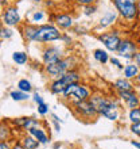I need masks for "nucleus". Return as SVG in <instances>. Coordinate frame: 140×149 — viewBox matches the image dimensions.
<instances>
[{"mask_svg":"<svg viewBox=\"0 0 140 149\" xmlns=\"http://www.w3.org/2000/svg\"><path fill=\"white\" fill-rule=\"evenodd\" d=\"M135 84H136V86H140V73L135 77Z\"/></svg>","mask_w":140,"mask_h":149,"instance_id":"79ce46f5","label":"nucleus"},{"mask_svg":"<svg viewBox=\"0 0 140 149\" xmlns=\"http://www.w3.org/2000/svg\"><path fill=\"white\" fill-rule=\"evenodd\" d=\"M12 37V31L10 29L1 26V39H10Z\"/></svg>","mask_w":140,"mask_h":149,"instance_id":"473e14b6","label":"nucleus"},{"mask_svg":"<svg viewBox=\"0 0 140 149\" xmlns=\"http://www.w3.org/2000/svg\"><path fill=\"white\" fill-rule=\"evenodd\" d=\"M0 149H12V145H11V142H10V140H7V141H0Z\"/></svg>","mask_w":140,"mask_h":149,"instance_id":"c9c22d12","label":"nucleus"},{"mask_svg":"<svg viewBox=\"0 0 140 149\" xmlns=\"http://www.w3.org/2000/svg\"><path fill=\"white\" fill-rule=\"evenodd\" d=\"M119 16L127 23H133L139 20L140 7L139 0H110Z\"/></svg>","mask_w":140,"mask_h":149,"instance_id":"f03ea898","label":"nucleus"},{"mask_svg":"<svg viewBox=\"0 0 140 149\" xmlns=\"http://www.w3.org/2000/svg\"><path fill=\"white\" fill-rule=\"evenodd\" d=\"M31 98H32V100H34V103L36 104V106H38V104H40V103H45V99H43L42 96L38 94V92H35Z\"/></svg>","mask_w":140,"mask_h":149,"instance_id":"f704fd0d","label":"nucleus"},{"mask_svg":"<svg viewBox=\"0 0 140 149\" xmlns=\"http://www.w3.org/2000/svg\"><path fill=\"white\" fill-rule=\"evenodd\" d=\"M12 149H26V148L22 145V142L20 141H16L15 144H12Z\"/></svg>","mask_w":140,"mask_h":149,"instance_id":"4c0bfd02","label":"nucleus"},{"mask_svg":"<svg viewBox=\"0 0 140 149\" xmlns=\"http://www.w3.org/2000/svg\"><path fill=\"white\" fill-rule=\"evenodd\" d=\"M75 65V58L73 56H67V57H62V58L50 65H45V72L50 79H58L62 77L63 74L69 72L70 69H73Z\"/></svg>","mask_w":140,"mask_h":149,"instance_id":"39448f33","label":"nucleus"},{"mask_svg":"<svg viewBox=\"0 0 140 149\" xmlns=\"http://www.w3.org/2000/svg\"><path fill=\"white\" fill-rule=\"evenodd\" d=\"M93 58L97 61L98 64L105 65L110 61V56H109L106 49H94L93 50Z\"/></svg>","mask_w":140,"mask_h":149,"instance_id":"aec40b11","label":"nucleus"},{"mask_svg":"<svg viewBox=\"0 0 140 149\" xmlns=\"http://www.w3.org/2000/svg\"><path fill=\"white\" fill-rule=\"evenodd\" d=\"M97 1L98 0H74V3L78 4V6H82V7H85V6H94Z\"/></svg>","mask_w":140,"mask_h":149,"instance_id":"2f4dec72","label":"nucleus"},{"mask_svg":"<svg viewBox=\"0 0 140 149\" xmlns=\"http://www.w3.org/2000/svg\"><path fill=\"white\" fill-rule=\"evenodd\" d=\"M11 123L15 126L16 129H22L23 132H28L32 127L40 126V121L36 118L32 117H22V118H16L14 121H11Z\"/></svg>","mask_w":140,"mask_h":149,"instance_id":"ddd939ff","label":"nucleus"},{"mask_svg":"<svg viewBox=\"0 0 140 149\" xmlns=\"http://www.w3.org/2000/svg\"><path fill=\"white\" fill-rule=\"evenodd\" d=\"M53 22L59 30H69L74 26L73 16L67 12H58V14L53 15Z\"/></svg>","mask_w":140,"mask_h":149,"instance_id":"f8f14e48","label":"nucleus"},{"mask_svg":"<svg viewBox=\"0 0 140 149\" xmlns=\"http://www.w3.org/2000/svg\"><path fill=\"white\" fill-rule=\"evenodd\" d=\"M129 130H131V133H132L133 136L140 137V122H136V123H131V126H129Z\"/></svg>","mask_w":140,"mask_h":149,"instance_id":"c756f323","label":"nucleus"},{"mask_svg":"<svg viewBox=\"0 0 140 149\" xmlns=\"http://www.w3.org/2000/svg\"><path fill=\"white\" fill-rule=\"evenodd\" d=\"M123 72H124V77L129 79V80H135V77H136L137 74L140 73V68L137 64L135 63H129L127 64L124 67V69H123Z\"/></svg>","mask_w":140,"mask_h":149,"instance_id":"412c9836","label":"nucleus"},{"mask_svg":"<svg viewBox=\"0 0 140 149\" xmlns=\"http://www.w3.org/2000/svg\"><path fill=\"white\" fill-rule=\"evenodd\" d=\"M78 84H80V83H71V84H69V86H67L66 88H65V91H63V94H62L63 99H66V100H69V99L71 98V95L74 94V91L77 90Z\"/></svg>","mask_w":140,"mask_h":149,"instance_id":"cd10ccee","label":"nucleus"},{"mask_svg":"<svg viewBox=\"0 0 140 149\" xmlns=\"http://www.w3.org/2000/svg\"><path fill=\"white\" fill-rule=\"evenodd\" d=\"M0 4H1V7H7V4H8V0H0Z\"/></svg>","mask_w":140,"mask_h":149,"instance_id":"37998d69","label":"nucleus"},{"mask_svg":"<svg viewBox=\"0 0 140 149\" xmlns=\"http://www.w3.org/2000/svg\"><path fill=\"white\" fill-rule=\"evenodd\" d=\"M137 52H139V49H137V43L135 41H132L129 38H123L120 42V46H119V49L116 52V54L120 58L131 61V60L135 58Z\"/></svg>","mask_w":140,"mask_h":149,"instance_id":"6e6552de","label":"nucleus"},{"mask_svg":"<svg viewBox=\"0 0 140 149\" xmlns=\"http://www.w3.org/2000/svg\"><path fill=\"white\" fill-rule=\"evenodd\" d=\"M131 145L137 148V149H140V141H131Z\"/></svg>","mask_w":140,"mask_h":149,"instance_id":"a19ab883","label":"nucleus"},{"mask_svg":"<svg viewBox=\"0 0 140 149\" xmlns=\"http://www.w3.org/2000/svg\"><path fill=\"white\" fill-rule=\"evenodd\" d=\"M96 11H97L96 4H94V6H85V7H84V15H86V16L93 15Z\"/></svg>","mask_w":140,"mask_h":149,"instance_id":"7c9ffc66","label":"nucleus"},{"mask_svg":"<svg viewBox=\"0 0 140 149\" xmlns=\"http://www.w3.org/2000/svg\"><path fill=\"white\" fill-rule=\"evenodd\" d=\"M117 19H119V14H117L116 10L115 11H106L98 20L97 29H109L110 26L116 23Z\"/></svg>","mask_w":140,"mask_h":149,"instance_id":"2eb2a0df","label":"nucleus"},{"mask_svg":"<svg viewBox=\"0 0 140 149\" xmlns=\"http://www.w3.org/2000/svg\"><path fill=\"white\" fill-rule=\"evenodd\" d=\"M61 41H63V42L66 43V45H69V43L71 42V38L67 36L66 33H63V34H62V39H61Z\"/></svg>","mask_w":140,"mask_h":149,"instance_id":"e433bc0d","label":"nucleus"},{"mask_svg":"<svg viewBox=\"0 0 140 149\" xmlns=\"http://www.w3.org/2000/svg\"><path fill=\"white\" fill-rule=\"evenodd\" d=\"M113 90L116 92H119V91H133L135 90V83H132L127 77H120L117 80H115Z\"/></svg>","mask_w":140,"mask_h":149,"instance_id":"f3484780","label":"nucleus"},{"mask_svg":"<svg viewBox=\"0 0 140 149\" xmlns=\"http://www.w3.org/2000/svg\"><path fill=\"white\" fill-rule=\"evenodd\" d=\"M89 100L97 109L100 117H104L108 121H112V122L117 121L120 118V110H119L116 100L109 99L106 96H104V95H98V94L92 95Z\"/></svg>","mask_w":140,"mask_h":149,"instance_id":"f257e3e1","label":"nucleus"},{"mask_svg":"<svg viewBox=\"0 0 140 149\" xmlns=\"http://www.w3.org/2000/svg\"><path fill=\"white\" fill-rule=\"evenodd\" d=\"M63 50L62 47L59 46H46L42 52V63L43 65H50V64H54L57 61L62 58Z\"/></svg>","mask_w":140,"mask_h":149,"instance_id":"9d476101","label":"nucleus"},{"mask_svg":"<svg viewBox=\"0 0 140 149\" xmlns=\"http://www.w3.org/2000/svg\"><path fill=\"white\" fill-rule=\"evenodd\" d=\"M16 88L20 91H24V92H31L32 91V84L30 80H27V79H20L19 81L16 83Z\"/></svg>","mask_w":140,"mask_h":149,"instance_id":"a878e982","label":"nucleus"},{"mask_svg":"<svg viewBox=\"0 0 140 149\" xmlns=\"http://www.w3.org/2000/svg\"><path fill=\"white\" fill-rule=\"evenodd\" d=\"M36 29H38V24H32V23H24L22 24L20 27V33L23 38L27 41V42H34V37H35V33H36Z\"/></svg>","mask_w":140,"mask_h":149,"instance_id":"a211bd4d","label":"nucleus"},{"mask_svg":"<svg viewBox=\"0 0 140 149\" xmlns=\"http://www.w3.org/2000/svg\"><path fill=\"white\" fill-rule=\"evenodd\" d=\"M45 18H46V12L43 11V10H35V11H32L31 16L28 18V23H32V24H38L40 22H43L45 20Z\"/></svg>","mask_w":140,"mask_h":149,"instance_id":"5701e85b","label":"nucleus"},{"mask_svg":"<svg viewBox=\"0 0 140 149\" xmlns=\"http://www.w3.org/2000/svg\"><path fill=\"white\" fill-rule=\"evenodd\" d=\"M92 88L86 84H82L80 83L77 87V90L74 91V94L71 95V98L69 99V102H73V100H88L92 96Z\"/></svg>","mask_w":140,"mask_h":149,"instance_id":"4468645a","label":"nucleus"},{"mask_svg":"<svg viewBox=\"0 0 140 149\" xmlns=\"http://www.w3.org/2000/svg\"><path fill=\"white\" fill-rule=\"evenodd\" d=\"M109 63L112 64V65H115V67H116L117 69H121V71L124 69V67H123L121 61H120L119 58H117V57H110V61H109Z\"/></svg>","mask_w":140,"mask_h":149,"instance_id":"72a5a7b5","label":"nucleus"},{"mask_svg":"<svg viewBox=\"0 0 140 149\" xmlns=\"http://www.w3.org/2000/svg\"><path fill=\"white\" fill-rule=\"evenodd\" d=\"M117 98L120 99V100H123L129 110L140 106V95H137L135 92V90L133 91H119L117 92Z\"/></svg>","mask_w":140,"mask_h":149,"instance_id":"9b49d317","label":"nucleus"},{"mask_svg":"<svg viewBox=\"0 0 140 149\" xmlns=\"http://www.w3.org/2000/svg\"><path fill=\"white\" fill-rule=\"evenodd\" d=\"M62 34L55 24L53 23H45V24H39L36 29L34 37V42L38 43H50V42H55V41H61L62 39Z\"/></svg>","mask_w":140,"mask_h":149,"instance_id":"7ed1b4c3","label":"nucleus"},{"mask_svg":"<svg viewBox=\"0 0 140 149\" xmlns=\"http://www.w3.org/2000/svg\"><path fill=\"white\" fill-rule=\"evenodd\" d=\"M70 106L73 109V113L78 118L90 121V119L100 117L97 109L94 107V104L90 102L89 99L88 100H73V102H70Z\"/></svg>","mask_w":140,"mask_h":149,"instance_id":"423d86ee","label":"nucleus"},{"mask_svg":"<svg viewBox=\"0 0 140 149\" xmlns=\"http://www.w3.org/2000/svg\"><path fill=\"white\" fill-rule=\"evenodd\" d=\"M97 39L100 42L102 43L105 46V49L108 52H113L116 53L119 46H120V42H121V37H120V33L119 30H109L106 33H101L97 36Z\"/></svg>","mask_w":140,"mask_h":149,"instance_id":"0eeeda50","label":"nucleus"},{"mask_svg":"<svg viewBox=\"0 0 140 149\" xmlns=\"http://www.w3.org/2000/svg\"><path fill=\"white\" fill-rule=\"evenodd\" d=\"M34 3H39V1H42V0H32Z\"/></svg>","mask_w":140,"mask_h":149,"instance_id":"c03bdc74","label":"nucleus"},{"mask_svg":"<svg viewBox=\"0 0 140 149\" xmlns=\"http://www.w3.org/2000/svg\"><path fill=\"white\" fill-rule=\"evenodd\" d=\"M19 141L22 142V145H23L26 149H38V146L40 145V142H39L35 137H32L30 133L23 134Z\"/></svg>","mask_w":140,"mask_h":149,"instance_id":"6ab92c4d","label":"nucleus"},{"mask_svg":"<svg viewBox=\"0 0 140 149\" xmlns=\"http://www.w3.org/2000/svg\"><path fill=\"white\" fill-rule=\"evenodd\" d=\"M1 19L7 27H16L22 22V16H20V12L16 6H7L3 8Z\"/></svg>","mask_w":140,"mask_h":149,"instance_id":"1a4fd4ad","label":"nucleus"},{"mask_svg":"<svg viewBox=\"0 0 140 149\" xmlns=\"http://www.w3.org/2000/svg\"><path fill=\"white\" fill-rule=\"evenodd\" d=\"M12 127H10L8 123L5 122H1V126H0V140L1 141H7L11 138V133H12Z\"/></svg>","mask_w":140,"mask_h":149,"instance_id":"393cba45","label":"nucleus"},{"mask_svg":"<svg viewBox=\"0 0 140 149\" xmlns=\"http://www.w3.org/2000/svg\"><path fill=\"white\" fill-rule=\"evenodd\" d=\"M27 133H30L32 136V137H35L36 140H38L42 145H46L47 142H49V140H50V136L47 134L46 129L45 127H42V126H36V127H32V129H30L27 132Z\"/></svg>","mask_w":140,"mask_h":149,"instance_id":"dca6fc26","label":"nucleus"},{"mask_svg":"<svg viewBox=\"0 0 140 149\" xmlns=\"http://www.w3.org/2000/svg\"><path fill=\"white\" fill-rule=\"evenodd\" d=\"M10 98L12 100H15V102H24V100H28V99L31 98L28 92H24V91H20V90H12L10 92Z\"/></svg>","mask_w":140,"mask_h":149,"instance_id":"4be33fe9","label":"nucleus"},{"mask_svg":"<svg viewBox=\"0 0 140 149\" xmlns=\"http://www.w3.org/2000/svg\"><path fill=\"white\" fill-rule=\"evenodd\" d=\"M128 119L131 121V123L140 122V106H137V107H135V109H131V110H129Z\"/></svg>","mask_w":140,"mask_h":149,"instance_id":"bb28decb","label":"nucleus"},{"mask_svg":"<svg viewBox=\"0 0 140 149\" xmlns=\"http://www.w3.org/2000/svg\"><path fill=\"white\" fill-rule=\"evenodd\" d=\"M80 81H81V73L78 72V69L73 68V69H70L69 72H66L62 77L54 79V80L50 83L49 90H50V92L53 95H62L65 88H66L69 84H71V83H80Z\"/></svg>","mask_w":140,"mask_h":149,"instance_id":"20e7f679","label":"nucleus"},{"mask_svg":"<svg viewBox=\"0 0 140 149\" xmlns=\"http://www.w3.org/2000/svg\"><path fill=\"white\" fill-rule=\"evenodd\" d=\"M12 61L16 65H24L28 63V56L26 52H14L12 53Z\"/></svg>","mask_w":140,"mask_h":149,"instance_id":"b1692460","label":"nucleus"},{"mask_svg":"<svg viewBox=\"0 0 140 149\" xmlns=\"http://www.w3.org/2000/svg\"><path fill=\"white\" fill-rule=\"evenodd\" d=\"M53 125H54L55 132H61V125H59V122H58V121H55V119H53Z\"/></svg>","mask_w":140,"mask_h":149,"instance_id":"58836bf2","label":"nucleus"},{"mask_svg":"<svg viewBox=\"0 0 140 149\" xmlns=\"http://www.w3.org/2000/svg\"><path fill=\"white\" fill-rule=\"evenodd\" d=\"M133 61H135V64H137V65H139V68H140V50L136 53V56H135Z\"/></svg>","mask_w":140,"mask_h":149,"instance_id":"ea45409f","label":"nucleus"},{"mask_svg":"<svg viewBox=\"0 0 140 149\" xmlns=\"http://www.w3.org/2000/svg\"><path fill=\"white\" fill-rule=\"evenodd\" d=\"M36 110H38V114H39V115L45 117V115H47V114H49L50 109H49V104L45 102V103H40V104H38V106H36Z\"/></svg>","mask_w":140,"mask_h":149,"instance_id":"c85d7f7f","label":"nucleus"}]
</instances>
